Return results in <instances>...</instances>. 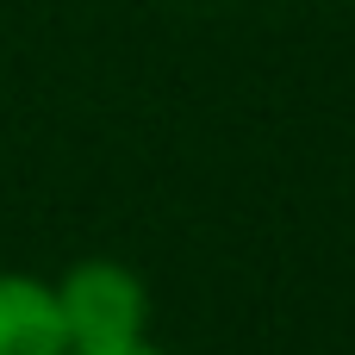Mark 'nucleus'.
Here are the masks:
<instances>
[{
  "instance_id": "nucleus-1",
  "label": "nucleus",
  "mask_w": 355,
  "mask_h": 355,
  "mask_svg": "<svg viewBox=\"0 0 355 355\" xmlns=\"http://www.w3.org/2000/svg\"><path fill=\"white\" fill-rule=\"evenodd\" d=\"M50 300H56L69 355L125 349V343H144V337H150V287H144L137 268H125V262H112V256L69 262V268L50 281Z\"/></svg>"
},
{
  "instance_id": "nucleus-2",
  "label": "nucleus",
  "mask_w": 355,
  "mask_h": 355,
  "mask_svg": "<svg viewBox=\"0 0 355 355\" xmlns=\"http://www.w3.org/2000/svg\"><path fill=\"white\" fill-rule=\"evenodd\" d=\"M0 355H69L50 281L0 268Z\"/></svg>"
},
{
  "instance_id": "nucleus-3",
  "label": "nucleus",
  "mask_w": 355,
  "mask_h": 355,
  "mask_svg": "<svg viewBox=\"0 0 355 355\" xmlns=\"http://www.w3.org/2000/svg\"><path fill=\"white\" fill-rule=\"evenodd\" d=\"M81 355H168V349H156V343L144 337V343H125V349H81Z\"/></svg>"
}]
</instances>
